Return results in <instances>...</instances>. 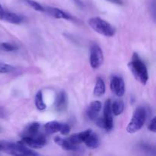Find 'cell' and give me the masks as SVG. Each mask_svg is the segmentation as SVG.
Returning <instances> with one entry per match:
<instances>
[{"label": "cell", "mask_w": 156, "mask_h": 156, "mask_svg": "<svg viewBox=\"0 0 156 156\" xmlns=\"http://www.w3.org/2000/svg\"><path fill=\"white\" fill-rule=\"evenodd\" d=\"M70 132V126L69 125L66 124V123H62V126H61V129L59 133H60L62 135H68Z\"/></svg>", "instance_id": "23"}, {"label": "cell", "mask_w": 156, "mask_h": 156, "mask_svg": "<svg viewBox=\"0 0 156 156\" xmlns=\"http://www.w3.org/2000/svg\"><path fill=\"white\" fill-rule=\"evenodd\" d=\"M0 152L12 155H38L37 152L27 149L21 142L13 143L2 140L0 141Z\"/></svg>", "instance_id": "2"}, {"label": "cell", "mask_w": 156, "mask_h": 156, "mask_svg": "<svg viewBox=\"0 0 156 156\" xmlns=\"http://www.w3.org/2000/svg\"><path fill=\"white\" fill-rule=\"evenodd\" d=\"M15 69V67L7 63H0V73H9Z\"/></svg>", "instance_id": "21"}, {"label": "cell", "mask_w": 156, "mask_h": 156, "mask_svg": "<svg viewBox=\"0 0 156 156\" xmlns=\"http://www.w3.org/2000/svg\"><path fill=\"white\" fill-rule=\"evenodd\" d=\"M20 142L33 149H41L47 144L45 136L40 134L39 133L30 136H21V140Z\"/></svg>", "instance_id": "5"}, {"label": "cell", "mask_w": 156, "mask_h": 156, "mask_svg": "<svg viewBox=\"0 0 156 156\" xmlns=\"http://www.w3.org/2000/svg\"><path fill=\"white\" fill-rule=\"evenodd\" d=\"M88 24L93 30L103 36L113 37L115 33L114 27L99 17H94L88 20Z\"/></svg>", "instance_id": "4"}, {"label": "cell", "mask_w": 156, "mask_h": 156, "mask_svg": "<svg viewBox=\"0 0 156 156\" xmlns=\"http://www.w3.org/2000/svg\"><path fill=\"white\" fill-rule=\"evenodd\" d=\"M54 142L58 145L61 146L64 150L66 151H72V152H77L80 149L79 145H75L72 143L69 140V139H63L62 137L56 136L55 137Z\"/></svg>", "instance_id": "12"}, {"label": "cell", "mask_w": 156, "mask_h": 156, "mask_svg": "<svg viewBox=\"0 0 156 156\" xmlns=\"http://www.w3.org/2000/svg\"><path fill=\"white\" fill-rule=\"evenodd\" d=\"M111 111L114 116H119L124 111V103L122 100H115L111 103Z\"/></svg>", "instance_id": "18"}, {"label": "cell", "mask_w": 156, "mask_h": 156, "mask_svg": "<svg viewBox=\"0 0 156 156\" xmlns=\"http://www.w3.org/2000/svg\"><path fill=\"white\" fill-rule=\"evenodd\" d=\"M147 113L143 107H139L134 111L130 122L126 127V131L129 133H135L142 129L146 123Z\"/></svg>", "instance_id": "3"}, {"label": "cell", "mask_w": 156, "mask_h": 156, "mask_svg": "<svg viewBox=\"0 0 156 156\" xmlns=\"http://www.w3.org/2000/svg\"><path fill=\"white\" fill-rule=\"evenodd\" d=\"M5 12V11L4 10V9L2 8V5L0 4V20L3 19V16H4Z\"/></svg>", "instance_id": "27"}, {"label": "cell", "mask_w": 156, "mask_h": 156, "mask_svg": "<svg viewBox=\"0 0 156 156\" xmlns=\"http://www.w3.org/2000/svg\"><path fill=\"white\" fill-rule=\"evenodd\" d=\"M111 89L114 94L118 97H122L125 93L124 81L121 77L114 76L111 80Z\"/></svg>", "instance_id": "8"}, {"label": "cell", "mask_w": 156, "mask_h": 156, "mask_svg": "<svg viewBox=\"0 0 156 156\" xmlns=\"http://www.w3.org/2000/svg\"><path fill=\"white\" fill-rule=\"evenodd\" d=\"M101 102L99 101H94L91 102L86 111V114L88 118L91 120H96L98 117L99 113L101 111Z\"/></svg>", "instance_id": "11"}, {"label": "cell", "mask_w": 156, "mask_h": 156, "mask_svg": "<svg viewBox=\"0 0 156 156\" xmlns=\"http://www.w3.org/2000/svg\"><path fill=\"white\" fill-rule=\"evenodd\" d=\"M90 149H96L99 146V138L96 133L92 132L85 139L83 142Z\"/></svg>", "instance_id": "13"}, {"label": "cell", "mask_w": 156, "mask_h": 156, "mask_svg": "<svg viewBox=\"0 0 156 156\" xmlns=\"http://www.w3.org/2000/svg\"><path fill=\"white\" fill-rule=\"evenodd\" d=\"M73 1L77 5L80 6V7H82V6H83V3H82V2L81 1V0H73Z\"/></svg>", "instance_id": "28"}, {"label": "cell", "mask_w": 156, "mask_h": 156, "mask_svg": "<svg viewBox=\"0 0 156 156\" xmlns=\"http://www.w3.org/2000/svg\"><path fill=\"white\" fill-rule=\"evenodd\" d=\"M106 91V87H105V83L101 78H98L96 82L95 86L94 88V95L96 97H101L105 94Z\"/></svg>", "instance_id": "16"}, {"label": "cell", "mask_w": 156, "mask_h": 156, "mask_svg": "<svg viewBox=\"0 0 156 156\" xmlns=\"http://www.w3.org/2000/svg\"><path fill=\"white\" fill-rule=\"evenodd\" d=\"M61 126H62V123H59V122H48L44 125V129H45V132L48 134L56 133H59L60 131Z\"/></svg>", "instance_id": "17"}, {"label": "cell", "mask_w": 156, "mask_h": 156, "mask_svg": "<svg viewBox=\"0 0 156 156\" xmlns=\"http://www.w3.org/2000/svg\"><path fill=\"white\" fill-rule=\"evenodd\" d=\"M22 2H24V4L27 5L30 7H31L32 9H34L35 11H37V12H45V8L42 5L40 4L37 2L34 1V0H21Z\"/></svg>", "instance_id": "20"}, {"label": "cell", "mask_w": 156, "mask_h": 156, "mask_svg": "<svg viewBox=\"0 0 156 156\" xmlns=\"http://www.w3.org/2000/svg\"><path fill=\"white\" fill-rule=\"evenodd\" d=\"M40 129V124L37 122H34V123H30L27 127L24 129L22 133H21V136H30L36 135L38 133Z\"/></svg>", "instance_id": "14"}, {"label": "cell", "mask_w": 156, "mask_h": 156, "mask_svg": "<svg viewBox=\"0 0 156 156\" xmlns=\"http://www.w3.org/2000/svg\"><path fill=\"white\" fill-rule=\"evenodd\" d=\"M35 105L37 110L39 111H44L47 108V105L44 101V98H43V93L41 91H39L37 93L35 96Z\"/></svg>", "instance_id": "19"}, {"label": "cell", "mask_w": 156, "mask_h": 156, "mask_svg": "<svg viewBox=\"0 0 156 156\" xmlns=\"http://www.w3.org/2000/svg\"><path fill=\"white\" fill-rule=\"evenodd\" d=\"M45 12H47L52 17L57 18V19H65L68 20V21H74L75 20L74 18L69 14L61 10V9H57V8L47 7V9H45Z\"/></svg>", "instance_id": "9"}, {"label": "cell", "mask_w": 156, "mask_h": 156, "mask_svg": "<svg viewBox=\"0 0 156 156\" xmlns=\"http://www.w3.org/2000/svg\"><path fill=\"white\" fill-rule=\"evenodd\" d=\"M155 120H156L155 117H153V118L152 119V120L150 121V123L149 124V126H148V129H149V130H150L151 132H152V133H155V131H156Z\"/></svg>", "instance_id": "24"}, {"label": "cell", "mask_w": 156, "mask_h": 156, "mask_svg": "<svg viewBox=\"0 0 156 156\" xmlns=\"http://www.w3.org/2000/svg\"><path fill=\"white\" fill-rule=\"evenodd\" d=\"M107 1L110 2L111 3H114V4L118 5H123V1L122 0H107Z\"/></svg>", "instance_id": "26"}, {"label": "cell", "mask_w": 156, "mask_h": 156, "mask_svg": "<svg viewBox=\"0 0 156 156\" xmlns=\"http://www.w3.org/2000/svg\"><path fill=\"white\" fill-rule=\"evenodd\" d=\"M89 59L90 65L94 69H97L102 65L104 62V54L101 48L98 45L91 47Z\"/></svg>", "instance_id": "6"}, {"label": "cell", "mask_w": 156, "mask_h": 156, "mask_svg": "<svg viewBox=\"0 0 156 156\" xmlns=\"http://www.w3.org/2000/svg\"><path fill=\"white\" fill-rule=\"evenodd\" d=\"M129 68L134 77L143 85H146L149 80V73L144 62L139 57L138 54L133 53L132 60L129 63Z\"/></svg>", "instance_id": "1"}, {"label": "cell", "mask_w": 156, "mask_h": 156, "mask_svg": "<svg viewBox=\"0 0 156 156\" xmlns=\"http://www.w3.org/2000/svg\"><path fill=\"white\" fill-rule=\"evenodd\" d=\"M2 20L14 24H19L23 21L22 18L20 15H18V14L9 12H5Z\"/></svg>", "instance_id": "15"}, {"label": "cell", "mask_w": 156, "mask_h": 156, "mask_svg": "<svg viewBox=\"0 0 156 156\" xmlns=\"http://www.w3.org/2000/svg\"><path fill=\"white\" fill-rule=\"evenodd\" d=\"M1 131H2V127H1V126H0V132H1Z\"/></svg>", "instance_id": "29"}, {"label": "cell", "mask_w": 156, "mask_h": 156, "mask_svg": "<svg viewBox=\"0 0 156 156\" xmlns=\"http://www.w3.org/2000/svg\"><path fill=\"white\" fill-rule=\"evenodd\" d=\"M1 48L4 51H7V52H11V51H15L18 49L17 46L13 45L12 44H9V43H2L0 45Z\"/></svg>", "instance_id": "22"}, {"label": "cell", "mask_w": 156, "mask_h": 156, "mask_svg": "<svg viewBox=\"0 0 156 156\" xmlns=\"http://www.w3.org/2000/svg\"><path fill=\"white\" fill-rule=\"evenodd\" d=\"M103 121V128L106 130H111L114 126L113 121V113L111 111V101L108 99L106 101L104 108V117L102 118Z\"/></svg>", "instance_id": "7"}, {"label": "cell", "mask_w": 156, "mask_h": 156, "mask_svg": "<svg viewBox=\"0 0 156 156\" xmlns=\"http://www.w3.org/2000/svg\"><path fill=\"white\" fill-rule=\"evenodd\" d=\"M56 109L58 112L62 113L66 111L68 108V96L64 91H60L57 94L55 102Z\"/></svg>", "instance_id": "10"}, {"label": "cell", "mask_w": 156, "mask_h": 156, "mask_svg": "<svg viewBox=\"0 0 156 156\" xmlns=\"http://www.w3.org/2000/svg\"><path fill=\"white\" fill-rule=\"evenodd\" d=\"M7 117V113L3 108H0V118L3 119Z\"/></svg>", "instance_id": "25"}]
</instances>
